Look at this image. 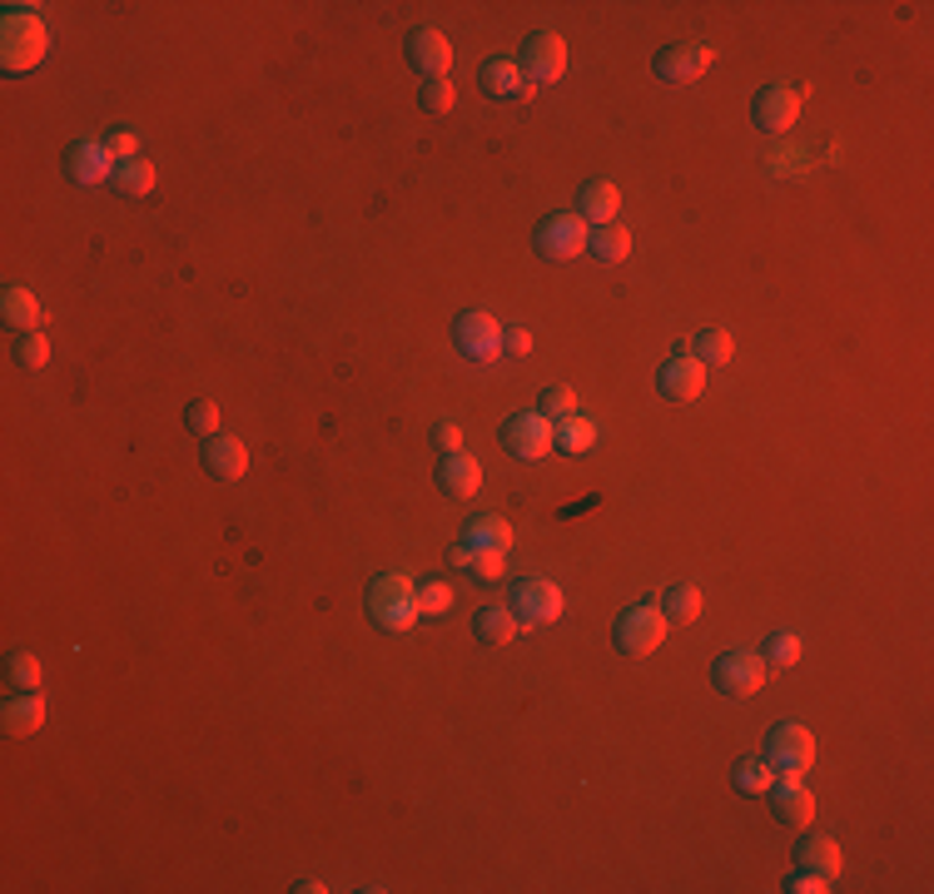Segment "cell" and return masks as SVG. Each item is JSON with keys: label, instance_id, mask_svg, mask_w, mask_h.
I'll use <instances>...</instances> for the list:
<instances>
[{"label": "cell", "instance_id": "15", "mask_svg": "<svg viewBox=\"0 0 934 894\" xmlns=\"http://www.w3.org/2000/svg\"><path fill=\"white\" fill-rule=\"evenodd\" d=\"M437 487H443L447 497H477L482 492V462L477 457H467V453H447L443 462H437Z\"/></svg>", "mask_w": 934, "mask_h": 894}, {"label": "cell", "instance_id": "34", "mask_svg": "<svg viewBox=\"0 0 934 894\" xmlns=\"http://www.w3.org/2000/svg\"><path fill=\"white\" fill-rule=\"evenodd\" d=\"M184 423H189V433H199L209 443V437H219V407L209 403V397H199V403L184 407Z\"/></svg>", "mask_w": 934, "mask_h": 894}, {"label": "cell", "instance_id": "17", "mask_svg": "<svg viewBox=\"0 0 934 894\" xmlns=\"http://www.w3.org/2000/svg\"><path fill=\"white\" fill-rule=\"evenodd\" d=\"M204 467L209 477H219V482H238V477L248 472V447L238 443V437H209L204 443Z\"/></svg>", "mask_w": 934, "mask_h": 894}, {"label": "cell", "instance_id": "43", "mask_svg": "<svg viewBox=\"0 0 934 894\" xmlns=\"http://www.w3.org/2000/svg\"><path fill=\"white\" fill-rule=\"evenodd\" d=\"M433 437H437V447H443V457L463 447V433H457V423H437V427H433Z\"/></svg>", "mask_w": 934, "mask_h": 894}, {"label": "cell", "instance_id": "9", "mask_svg": "<svg viewBox=\"0 0 934 894\" xmlns=\"http://www.w3.org/2000/svg\"><path fill=\"white\" fill-rule=\"evenodd\" d=\"M586 219L582 214H552L537 224V254L546 258H576L586 254Z\"/></svg>", "mask_w": 934, "mask_h": 894}, {"label": "cell", "instance_id": "45", "mask_svg": "<svg viewBox=\"0 0 934 894\" xmlns=\"http://www.w3.org/2000/svg\"><path fill=\"white\" fill-rule=\"evenodd\" d=\"M294 890H298V894H323V884H318V880H298Z\"/></svg>", "mask_w": 934, "mask_h": 894}, {"label": "cell", "instance_id": "25", "mask_svg": "<svg viewBox=\"0 0 934 894\" xmlns=\"http://www.w3.org/2000/svg\"><path fill=\"white\" fill-rule=\"evenodd\" d=\"M467 546H473V552H507V546H512V526H507L502 517L482 512L467 522Z\"/></svg>", "mask_w": 934, "mask_h": 894}, {"label": "cell", "instance_id": "5", "mask_svg": "<svg viewBox=\"0 0 934 894\" xmlns=\"http://www.w3.org/2000/svg\"><path fill=\"white\" fill-rule=\"evenodd\" d=\"M512 616L517 626H546L562 616V592H556V582H546V576H522V582L512 586Z\"/></svg>", "mask_w": 934, "mask_h": 894}, {"label": "cell", "instance_id": "44", "mask_svg": "<svg viewBox=\"0 0 934 894\" xmlns=\"http://www.w3.org/2000/svg\"><path fill=\"white\" fill-rule=\"evenodd\" d=\"M447 562H453V566H463V572H467V566H473V546H467V542H457L453 552H447Z\"/></svg>", "mask_w": 934, "mask_h": 894}, {"label": "cell", "instance_id": "31", "mask_svg": "<svg viewBox=\"0 0 934 894\" xmlns=\"http://www.w3.org/2000/svg\"><path fill=\"white\" fill-rule=\"evenodd\" d=\"M731 780H735V790H745V795H765L775 785V770L765 760H741Z\"/></svg>", "mask_w": 934, "mask_h": 894}, {"label": "cell", "instance_id": "36", "mask_svg": "<svg viewBox=\"0 0 934 894\" xmlns=\"http://www.w3.org/2000/svg\"><path fill=\"white\" fill-rule=\"evenodd\" d=\"M453 606V592L443 582H417V616H443Z\"/></svg>", "mask_w": 934, "mask_h": 894}, {"label": "cell", "instance_id": "24", "mask_svg": "<svg viewBox=\"0 0 934 894\" xmlns=\"http://www.w3.org/2000/svg\"><path fill=\"white\" fill-rule=\"evenodd\" d=\"M616 209H622V194H616L612 179H592V184L582 189V219L586 224H596V228L612 224Z\"/></svg>", "mask_w": 934, "mask_h": 894}, {"label": "cell", "instance_id": "38", "mask_svg": "<svg viewBox=\"0 0 934 894\" xmlns=\"http://www.w3.org/2000/svg\"><path fill=\"white\" fill-rule=\"evenodd\" d=\"M15 358H20L25 368H45V363H50V343H45V333H40V328H35V333H20Z\"/></svg>", "mask_w": 934, "mask_h": 894}, {"label": "cell", "instance_id": "39", "mask_svg": "<svg viewBox=\"0 0 934 894\" xmlns=\"http://www.w3.org/2000/svg\"><path fill=\"white\" fill-rule=\"evenodd\" d=\"M467 572L477 576V582H502L507 576V552H473V566Z\"/></svg>", "mask_w": 934, "mask_h": 894}, {"label": "cell", "instance_id": "20", "mask_svg": "<svg viewBox=\"0 0 934 894\" xmlns=\"http://www.w3.org/2000/svg\"><path fill=\"white\" fill-rule=\"evenodd\" d=\"M477 85H482L492 99H527L532 95V85H527L522 70H517V60H487Z\"/></svg>", "mask_w": 934, "mask_h": 894}, {"label": "cell", "instance_id": "11", "mask_svg": "<svg viewBox=\"0 0 934 894\" xmlns=\"http://www.w3.org/2000/svg\"><path fill=\"white\" fill-rule=\"evenodd\" d=\"M711 60H715L711 45H701V40H681V45L656 50L651 70L661 79H696V75H705V70H711Z\"/></svg>", "mask_w": 934, "mask_h": 894}, {"label": "cell", "instance_id": "40", "mask_svg": "<svg viewBox=\"0 0 934 894\" xmlns=\"http://www.w3.org/2000/svg\"><path fill=\"white\" fill-rule=\"evenodd\" d=\"M99 145L109 149V159H115V164H125V159H139V155H135V149H139V139L129 135V129H109V135L99 139Z\"/></svg>", "mask_w": 934, "mask_h": 894}, {"label": "cell", "instance_id": "16", "mask_svg": "<svg viewBox=\"0 0 934 894\" xmlns=\"http://www.w3.org/2000/svg\"><path fill=\"white\" fill-rule=\"evenodd\" d=\"M656 387H661L666 397H676V403H691V397L705 387V368L696 363L691 353H676L671 363L656 373Z\"/></svg>", "mask_w": 934, "mask_h": 894}, {"label": "cell", "instance_id": "4", "mask_svg": "<svg viewBox=\"0 0 934 894\" xmlns=\"http://www.w3.org/2000/svg\"><path fill=\"white\" fill-rule=\"evenodd\" d=\"M711 681H715V691L731 695V701H751L765 685V661L755 651H725V656H715Z\"/></svg>", "mask_w": 934, "mask_h": 894}, {"label": "cell", "instance_id": "19", "mask_svg": "<svg viewBox=\"0 0 934 894\" xmlns=\"http://www.w3.org/2000/svg\"><path fill=\"white\" fill-rule=\"evenodd\" d=\"M0 725L10 735H35L45 725V701L35 691H10V701L0 705Z\"/></svg>", "mask_w": 934, "mask_h": 894}, {"label": "cell", "instance_id": "32", "mask_svg": "<svg viewBox=\"0 0 934 894\" xmlns=\"http://www.w3.org/2000/svg\"><path fill=\"white\" fill-rule=\"evenodd\" d=\"M6 681H10V691H35V685H40V661H35V656H25V651H15L6 661Z\"/></svg>", "mask_w": 934, "mask_h": 894}, {"label": "cell", "instance_id": "7", "mask_svg": "<svg viewBox=\"0 0 934 894\" xmlns=\"http://www.w3.org/2000/svg\"><path fill=\"white\" fill-rule=\"evenodd\" d=\"M795 115H800V89L795 85H761L751 99V119L755 129H765V135H785V129L795 125Z\"/></svg>", "mask_w": 934, "mask_h": 894}, {"label": "cell", "instance_id": "8", "mask_svg": "<svg viewBox=\"0 0 934 894\" xmlns=\"http://www.w3.org/2000/svg\"><path fill=\"white\" fill-rule=\"evenodd\" d=\"M45 55V25L25 10H10L6 15V70H30Z\"/></svg>", "mask_w": 934, "mask_h": 894}, {"label": "cell", "instance_id": "23", "mask_svg": "<svg viewBox=\"0 0 934 894\" xmlns=\"http://www.w3.org/2000/svg\"><path fill=\"white\" fill-rule=\"evenodd\" d=\"M0 313H6V323L20 328V333H35V328H40V304H35V294H30L25 284H6V294H0Z\"/></svg>", "mask_w": 934, "mask_h": 894}, {"label": "cell", "instance_id": "1", "mask_svg": "<svg viewBox=\"0 0 934 894\" xmlns=\"http://www.w3.org/2000/svg\"><path fill=\"white\" fill-rule=\"evenodd\" d=\"M368 616L378 631H407L417 621V582L407 572H383L368 586Z\"/></svg>", "mask_w": 934, "mask_h": 894}, {"label": "cell", "instance_id": "18", "mask_svg": "<svg viewBox=\"0 0 934 894\" xmlns=\"http://www.w3.org/2000/svg\"><path fill=\"white\" fill-rule=\"evenodd\" d=\"M795 870L820 874V880L835 884V874H840V844H835L830 834H810V840H800V844H795Z\"/></svg>", "mask_w": 934, "mask_h": 894}, {"label": "cell", "instance_id": "29", "mask_svg": "<svg viewBox=\"0 0 934 894\" xmlns=\"http://www.w3.org/2000/svg\"><path fill=\"white\" fill-rule=\"evenodd\" d=\"M731 353H735V343H731V333L725 328H701L696 333V363L701 368H721V363H731Z\"/></svg>", "mask_w": 934, "mask_h": 894}, {"label": "cell", "instance_id": "26", "mask_svg": "<svg viewBox=\"0 0 934 894\" xmlns=\"http://www.w3.org/2000/svg\"><path fill=\"white\" fill-rule=\"evenodd\" d=\"M155 164L149 159H125V164H115V174H109V184L119 189L125 199H139V194H149L155 189Z\"/></svg>", "mask_w": 934, "mask_h": 894}, {"label": "cell", "instance_id": "10", "mask_svg": "<svg viewBox=\"0 0 934 894\" xmlns=\"http://www.w3.org/2000/svg\"><path fill=\"white\" fill-rule=\"evenodd\" d=\"M502 443L512 447V457H522V462H537V457H546V453L556 447L552 417H542V413H517L512 423L502 427Z\"/></svg>", "mask_w": 934, "mask_h": 894}, {"label": "cell", "instance_id": "22", "mask_svg": "<svg viewBox=\"0 0 934 894\" xmlns=\"http://www.w3.org/2000/svg\"><path fill=\"white\" fill-rule=\"evenodd\" d=\"M522 631L512 616V606H482V611L473 616V636L482 646H512V636Z\"/></svg>", "mask_w": 934, "mask_h": 894}, {"label": "cell", "instance_id": "30", "mask_svg": "<svg viewBox=\"0 0 934 894\" xmlns=\"http://www.w3.org/2000/svg\"><path fill=\"white\" fill-rule=\"evenodd\" d=\"M552 433H556V447L562 453H586V447L596 443V423H586V417H556L552 423Z\"/></svg>", "mask_w": 934, "mask_h": 894}, {"label": "cell", "instance_id": "12", "mask_svg": "<svg viewBox=\"0 0 934 894\" xmlns=\"http://www.w3.org/2000/svg\"><path fill=\"white\" fill-rule=\"evenodd\" d=\"M765 795H771V815L781 824H790V830H800V824L815 820V795L805 790L800 775H781V780H775Z\"/></svg>", "mask_w": 934, "mask_h": 894}, {"label": "cell", "instance_id": "37", "mask_svg": "<svg viewBox=\"0 0 934 894\" xmlns=\"http://www.w3.org/2000/svg\"><path fill=\"white\" fill-rule=\"evenodd\" d=\"M417 105H423L427 115H447V109H453V85H447V79H423Z\"/></svg>", "mask_w": 934, "mask_h": 894}, {"label": "cell", "instance_id": "3", "mask_svg": "<svg viewBox=\"0 0 934 894\" xmlns=\"http://www.w3.org/2000/svg\"><path fill=\"white\" fill-rule=\"evenodd\" d=\"M815 760V735L795 721H781L771 735H765V765L775 775H805Z\"/></svg>", "mask_w": 934, "mask_h": 894}, {"label": "cell", "instance_id": "14", "mask_svg": "<svg viewBox=\"0 0 934 894\" xmlns=\"http://www.w3.org/2000/svg\"><path fill=\"white\" fill-rule=\"evenodd\" d=\"M457 348L467 358H497L502 353V323L492 313H463L457 318Z\"/></svg>", "mask_w": 934, "mask_h": 894}, {"label": "cell", "instance_id": "21", "mask_svg": "<svg viewBox=\"0 0 934 894\" xmlns=\"http://www.w3.org/2000/svg\"><path fill=\"white\" fill-rule=\"evenodd\" d=\"M70 174L79 184H99L105 174H115V159H109V149L99 139H75L70 145Z\"/></svg>", "mask_w": 934, "mask_h": 894}, {"label": "cell", "instance_id": "6", "mask_svg": "<svg viewBox=\"0 0 934 894\" xmlns=\"http://www.w3.org/2000/svg\"><path fill=\"white\" fill-rule=\"evenodd\" d=\"M517 70H522L527 85H552V79H562L566 70V45L562 35H552V30H537L532 40L522 45V60H517Z\"/></svg>", "mask_w": 934, "mask_h": 894}, {"label": "cell", "instance_id": "41", "mask_svg": "<svg viewBox=\"0 0 934 894\" xmlns=\"http://www.w3.org/2000/svg\"><path fill=\"white\" fill-rule=\"evenodd\" d=\"M785 890H790V894H825V890H830V880H820V874H805V870H795Z\"/></svg>", "mask_w": 934, "mask_h": 894}, {"label": "cell", "instance_id": "27", "mask_svg": "<svg viewBox=\"0 0 934 894\" xmlns=\"http://www.w3.org/2000/svg\"><path fill=\"white\" fill-rule=\"evenodd\" d=\"M586 254L602 258V264H622V258L631 254V234H626L622 224H602L592 238H586Z\"/></svg>", "mask_w": 934, "mask_h": 894}, {"label": "cell", "instance_id": "2", "mask_svg": "<svg viewBox=\"0 0 934 894\" xmlns=\"http://www.w3.org/2000/svg\"><path fill=\"white\" fill-rule=\"evenodd\" d=\"M612 636H616V646H622L626 656H651L656 646H661V636H666V616H661V606H656V602L626 606V611L616 616Z\"/></svg>", "mask_w": 934, "mask_h": 894}, {"label": "cell", "instance_id": "35", "mask_svg": "<svg viewBox=\"0 0 934 894\" xmlns=\"http://www.w3.org/2000/svg\"><path fill=\"white\" fill-rule=\"evenodd\" d=\"M537 407H542V417H552V423H556V417H572L576 393L566 383H552V387H542V403H537Z\"/></svg>", "mask_w": 934, "mask_h": 894}, {"label": "cell", "instance_id": "33", "mask_svg": "<svg viewBox=\"0 0 934 894\" xmlns=\"http://www.w3.org/2000/svg\"><path fill=\"white\" fill-rule=\"evenodd\" d=\"M761 661L765 666H781V671H785V666H795V661H800V636H795V631H775L771 641H765Z\"/></svg>", "mask_w": 934, "mask_h": 894}, {"label": "cell", "instance_id": "42", "mask_svg": "<svg viewBox=\"0 0 934 894\" xmlns=\"http://www.w3.org/2000/svg\"><path fill=\"white\" fill-rule=\"evenodd\" d=\"M502 348H507V353H517V358L532 353V333H527V328H517V323L502 328Z\"/></svg>", "mask_w": 934, "mask_h": 894}, {"label": "cell", "instance_id": "28", "mask_svg": "<svg viewBox=\"0 0 934 894\" xmlns=\"http://www.w3.org/2000/svg\"><path fill=\"white\" fill-rule=\"evenodd\" d=\"M656 606H661L666 621H696V616H701V592H696L691 582H676V586H666V596Z\"/></svg>", "mask_w": 934, "mask_h": 894}, {"label": "cell", "instance_id": "13", "mask_svg": "<svg viewBox=\"0 0 934 894\" xmlns=\"http://www.w3.org/2000/svg\"><path fill=\"white\" fill-rule=\"evenodd\" d=\"M407 60H413V70L423 79H443L447 65H453V45H447L443 30L423 25V30H413V35H407Z\"/></svg>", "mask_w": 934, "mask_h": 894}]
</instances>
